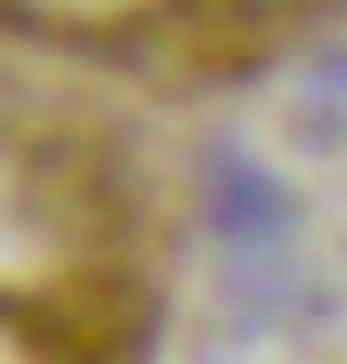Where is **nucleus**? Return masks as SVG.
I'll return each mask as SVG.
<instances>
[]
</instances>
